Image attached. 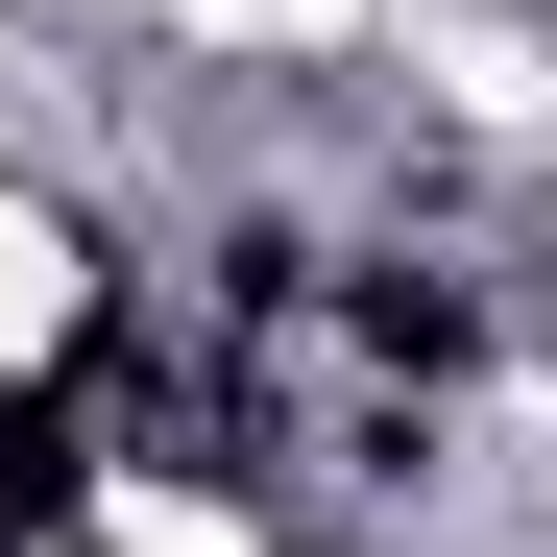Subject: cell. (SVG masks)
Segmentation results:
<instances>
[{"instance_id": "cell-1", "label": "cell", "mask_w": 557, "mask_h": 557, "mask_svg": "<svg viewBox=\"0 0 557 557\" xmlns=\"http://www.w3.org/2000/svg\"><path fill=\"white\" fill-rule=\"evenodd\" d=\"M73 485H98V363H73V388H25V412H0V557H25Z\"/></svg>"}]
</instances>
